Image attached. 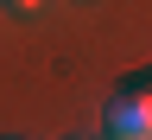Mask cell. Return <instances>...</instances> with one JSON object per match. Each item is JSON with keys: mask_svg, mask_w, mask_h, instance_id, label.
<instances>
[{"mask_svg": "<svg viewBox=\"0 0 152 140\" xmlns=\"http://www.w3.org/2000/svg\"><path fill=\"white\" fill-rule=\"evenodd\" d=\"M108 140H152V96H114Z\"/></svg>", "mask_w": 152, "mask_h": 140, "instance_id": "cell-1", "label": "cell"}, {"mask_svg": "<svg viewBox=\"0 0 152 140\" xmlns=\"http://www.w3.org/2000/svg\"><path fill=\"white\" fill-rule=\"evenodd\" d=\"M13 7H19V13H32V7H38V0H13Z\"/></svg>", "mask_w": 152, "mask_h": 140, "instance_id": "cell-2", "label": "cell"}]
</instances>
